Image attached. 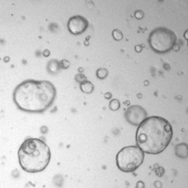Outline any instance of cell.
<instances>
[{
  "label": "cell",
  "instance_id": "7",
  "mask_svg": "<svg viewBox=\"0 0 188 188\" xmlns=\"http://www.w3.org/2000/svg\"><path fill=\"white\" fill-rule=\"evenodd\" d=\"M69 31L73 35H80L84 33L88 27V21L84 17L75 15L70 18L68 23Z\"/></svg>",
  "mask_w": 188,
  "mask_h": 188
},
{
  "label": "cell",
  "instance_id": "11",
  "mask_svg": "<svg viewBox=\"0 0 188 188\" xmlns=\"http://www.w3.org/2000/svg\"><path fill=\"white\" fill-rule=\"evenodd\" d=\"M96 75L99 79H104L108 75V70L106 68H100L96 72Z\"/></svg>",
  "mask_w": 188,
  "mask_h": 188
},
{
  "label": "cell",
  "instance_id": "5",
  "mask_svg": "<svg viewBox=\"0 0 188 188\" xmlns=\"http://www.w3.org/2000/svg\"><path fill=\"white\" fill-rule=\"evenodd\" d=\"M148 41L150 46L154 51L158 54H165L175 45L176 36L172 31L159 27L150 33Z\"/></svg>",
  "mask_w": 188,
  "mask_h": 188
},
{
  "label": "cell",
  "instance_id": "18",
  "mask_svg": "<svg viewBox=\"0 0 188 188\" xmlns=\"http://www.w3.org/2000/svg\"><path fill=\"white\" fill-rule=\"evenodd\" d=\"M139 185H141V187H144V183H143V182H141V181H140V182H138L137 183V187H140Z\"/></svg>",
  "mask_w": 188,
  "mask_h": 188
},
{
  "label": "cell",
  "instance_id": "15",
  "mask_svg": "<svg viewBox=\"0 0 188 188\" xmlns=\"http://www.w3.org/2000/svg\"><path fill=\"white\" fill-rule=\"evenodd\" d=\"M135 17L138 20L142 19L144 17V12L142 10H138L135 13Z\"/></svg>",
  "mask_w": 188,
  "mask_h": 188
},
{
  "label": "cell",
  "instance_id": "4",
  "mask_svg": "<svg viewBox=\"0 0 188 188\" xmlns=\"http://www.w3.org/2000/svg\"><path fill=\"white\" fill-rule=\"evenodd\" d=\"M144 157V152L139 147L131 145L124 148L119 152L116 162L120 171L133 172L143 164Z\"/></svg>",
  "mask_w": 188,
  "mask_h": 188
},
{
  "label": "cell",
  "instance_id": "6",
  "mask_svg": "<svg viewBox=\"0 0 188 188\" xmlns=\"http://www.w3.org/2000/svg\"><path fill=\"white\" fill-rule=\"evenodd\" d=\"M125 117L129 124L139 126L147 118V112L143 107L138 105L129 106L125 111Z\"/></svg>",
  "mask_w": 188,
  "mask_h": 188
},
{
  "label": "cell",
  "instance_id": "13",
  "mask_svg": "<svg viewBox=\"0 0 188 188\" xmlns=\"http://www.w3.org/2000/svg\"><path fill=\"white\" fill-rule=\"evenodd\" d=\"M86 77L84 75H82V74H78V75L75 76V80L78 82H80V83L86 81Z\"/></svg>",
  "mask_w": 188,
  "mask_h": 188
},
{
  "label": "cell",
  "instance_id": "3",
  "mask_svg": "<svg viewBox=\"0 0 188 188\" xmlns=\"http://www.w3.org/2000/svg\"><path fill=\"white\" fill-rule=\"evenodd\" d=\"M50 159V148L44 141L39 138L26 139L19 148V164L24 171L29 173L44 171Z\"/></svg>",
  "mask_w": 188,
  "mask_h": 188
},
{
  "label": "cell",
  "instance_id": "2",
  "mask_svg": "<svg viewBox=\"0 0 188 188\" xmlns=\"http://www.w3.org/2000/svg\"><path fill=\"white\" fill-rule=\"evenodd\" d=\"M172 138V125L166 119L157 116L147 117L136 132L138 147L149 154H158L164 151Z\"/></svg>",
  "mask_w": 188,
  "mask_h": 188
},
{
  "label": "cell",
  "instance_id": "1",
  "mask_svg": "<svg viewBox=\"0 0 188 188\" xmlns=\"http://www.w3.org/2000/svg\"><path fill=\"white\" fill-rule=\"evenodd\" d=\"M56 95L55 86L51 82L28 80L15 88L13 101L22 111L42 113L52 105Z\"/></svg>",
  "mask_w": 188,
  "mask_h": 188
},
{
  "label": "cell",
  "instance_id": "17",
  "mask_svg": "<svg viewBox=\"0 0 188 188\" xmlns=\"http://www.w3.org/2000/svg\"><path fill=\"white\" fill-rule=\"evenodd\" d=\"M105 98H106V99H110V98H111V93H106V94H105Z\"/></svg>",
  "mask_w": 188,
  "mask_h": 188
},
{
  "label": "cell",
  "instance_id": "14",
  "mask_svg": "<svg viewBox=\"0 0 188 188\" xmlns=\"http://www.w3.org/2000/svg\"><path fill=\"white\" fill-rule=\"evenodd\" d=\"M59 63H60V67L63 69H67L70 67V62L66 59L62 60V61L59 62Z\"/></svg>",
  "mask_w": 188,
  "mask_h": 188
},
{
  "label": "cell",
  "instance_id": "10",
  "mask_svg": "<svg viewBox=\"0 0 188 188\" xmlns=\"http://www.w3.org/2000/svg\"><path fill=\"white\" fill-rule=\"evenodd\" d=\"M120 108V102L117 99H112L109 102V109L111 111H117Z\"/></svg>",
  "mask_w": 188,
  "mask_h": 188
},
{
  "label": "cell",
  "instance_id": "16",
  "mask_svg": "<svg viewBox=\"0 0 188 188\" xmlns=\"http://www.w3.org/2000/svg\"><path fill=\"white\" fill-rule=\"evenodd\" d=\"M142 46H140V45H137L135 46V51H137V52H140L141 51H142Z\"/></svg>",
  "mask_w": 188,
  "mask_h": 188
},
{
  "label": "cell",
  "instance_id": "8",
  "mask_svg": "<svg viewBox=\"0 0 188 188\" xmlns=\"http://www.w3.org/2000/svg\"><path fill=\"white\" fill-rule=\"evenodd\" d=\"M80 89L85 93H91L94 90V86L90 81H85L80 83Z\"/></svg>",
  "mask_w": 188,
  "mask_h": 188
},
{
  "label": "cell",
  "instance_id": "12",
  "mask_svg": "<svg viewBox=\"0 0 188 188\" xmlns=\"http://www.w3.org/2000/svg\"><path fill=\"white\" fill-rule=\"evenodd\" d=\"M112 36L116 41H121L123 39V33L121 32V31L115 29L112 32Z\"/></svg>",
  "mask_w": 188,
  "mask_h": 188
},
{
  "label": "cell",
  "instance_id": "9",
  "mask_svg": "<svg viewBox=\"0 0 188 188\" xmlns=\"http://www.w3.org/2000/svg\"><path fill=\"white\" fill-rule=\"evenodd\" d=\"M60 68H61V67H60V63L57 60H51V61L49 62L48 67H47L49 73L52 74L57 73V72L59 70Z\"/></svg>",
  "mask_w": 188,
  "mask_h": 188
}]
</instances>
